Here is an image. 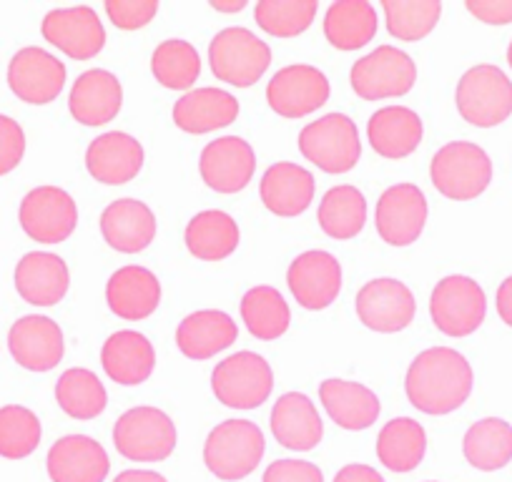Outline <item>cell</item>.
<instances>
[{"label": "cell", "instance_id": "cell-36", "mask_svg": "<svg viewBox=\"0 0 512 482\" xmlns=\"http://www.w3.org/2000/svg\"><path fill=\"white\" fill-rule=\"evenodd\" d=\"M467 462L482 472H495L512 460V425L500 417H485L462 440Z\"/></svg>", "mask_w": 512, "mask_h": 482}, {"label": "cell", "instance_id": "cell-51", "mask_svg": "<svg viewBox=\"0 0 512 482\" xmlns=\"http://www.w3.org/2000/svg\"><path fill=\"white\" fill-rule=\"evenodd\" d=\"M211 8H216L221 13H236L244 11L246 0H211Z\"/></svg>", "mask_w": 512, "mask_h": 482}, {"label": "cell", "instance_id": "cell-38", "mask_svg": "<svg viewBox=\"0 0 512 482\" xmlns=\"http://www.w3.org/2000/svg\"><path fill=\"white\" fill-rule=\"evenodd\" d=\"M56 400L61 410L73 420H93L106 410L108 392L91 370L73 367L58 377Z\"/></svg>", "mask_w": 512, "mask_h": 482}, {"label": "cell", "instance_id": "cell-13", "mask_svg": "<svg viewBox=\"0 0 512 482\" xmlns=\"http://www.w3.org/2000/svg\"><path fill=\"white\" fill-rule=\"evenodd\" d=\"M329 98V81L317 66L294 63L272 76L267 86V101L272 111L284 118H304L322 108Z\"/></svg>", "mask_w": 512, "mask_h": 482}, {"label": "cell", "instance_id": "cell-6", "mask_svg": "<svg viewBox=\"0 0 512 482\" xmlns=\"http://www.w3.org/2000/svg\"><path fill=\"white\" fill-rule=\"evenodd\" d=\"M209 63L219 81L246 88L267 73L272 63V48L249 28L229 26L211 38Z\"/></svg>", "mask_w": 512, "mask_h": 482}, {"label": "cell", "instance_id": "cell-11", "mask_svg": "<svg viewBox=\"0 0 512 482\" xmlns=\"http://www.w3.org/2000/svg\"><path fill=\"white\" fill-rule=\"evenodd\" d=\"M21 226L33 241L61 244L76 231L78 209L73 196L58 186H36L21 201Z\"/></svg>", "mask_w": 512, "mask_h": 482}, {"label": "cell", "instance_id": "cell-2", "mask_svg": "<svg viewBox=\"0 0 512 482\" xmlns=\"http://www.w3.org/2000/svg\"><path fill=\"white\" fill-rule=\"evenodd\" d=\"M267 442L256 422L226 420L209 432L204 442V462L219 480H244L262 462Z\"/></svg>", "mask_w": 512, "mask_h": 482}, {"label": "cell", "instance_id": "cell-49", "mask_svg": "<svg viewBox=\"0 0 512 482\" xmlns=\"http://www.w3.org/2000/svg\"><path fill=\"white\" fill-rule=\"evenodd\" d=\"M497 314L507 327H512V277H507L497 289Z\"/></svg>", "mask_w": 512, "mask_h": 482}, {"label": "cell", "instance_id": "cell-37", "mask_svg": "<svg viewBox=\"0 0 512 482\" xmlns=\"http://www.w3.org/2000/svg\"><path fill=\"white\" fill-rule=\"evenodd\" d=\"M367 221V201L352 184L334 186L319 204V226L332 239H352Z\"/></svg>", "mask_w": 512, "mask_h": 482}, {"label": "cell", "instance_id": "cell-46", "mask_svg": "<svg viewBox=\"0 0 512 482\" xmlns=\"http://www.w3.org/2000/svg\"><path fill=\"white\" fill-rule=\"evenodd\" d=\"M262 482H324V475L314 462L277 460L267 467Z\"/></svg>", "mask_w": 512, "mask_h": 482}, {"label": "cell", "instance_id": "cell-44", "mask_svg": "<svg viewBox=\"0 0 512 482\" xmlns=\"http://www.w3.org/2000/svg\"><path fill=\"white\" fill-rule=\"evenodd\" d=\"M106 13L121 31H136L154 21L159 0H106Z\"/></svg>", "mask_w": 512, "mask_h": 482}, {"label": "cell", "instance_id": "cell-22", "mask_svg": "<svg viewBox=\"0 0 512 482\" xmlns=\"http://www.w3.org/2000/svg\"><path fill=\"white\" fill-rule=\"evenodd\" d=\"M106 302L116 317L139 322L151 317L161 302V282L151 269L128 264L116 269L106 284Z\"/></svg>", "mask_w": 512, "mask_h": 482}, {"label": "cell", "instance_id": "cell-25", "mask_svg": "<svg viewBox=\"0 0 512 482\" xmlns=\"http://www.w3.org/2000/svg\"><path fill=\"white\" fill-rule=\"evenodd\" d=\"M101 365L113 382L136 387L151 377L156 367V349L141 332L121 329L103 342Z\"/></svg>", "mask_w": 512, "mask_h": 482}, {"label": "cell", "instance_id": "cell-15", "mask_svg": "<svg viewBox=\"0 0 512 482\" xmlns=\"http://www.w3.org/2000/svg\"><path fill=\"white\" fill-rule=\"evenodd\" d=\"M41 33L48 43L76 61H88L106 46V28L91 6L48 11L41 23Z\"/></svg>", "mask_w": 512, "mask_h": 482}, {"label": "cell", "instance_id": "cell-4", "mask_svg": "<svg viewBox=\"0 0 512 482\" xmlns=\"http://www.w3.org/2000/svg\"><path fill=\"white\" fill-rule=\"evenodd\" d=\"M430 176L442 196L470 201L490 186L492 161L482 146L470 141H452L432 156Z\"/></svg>", "mask_w": 512, "mask_h": 482}, {"label": "cell", "instance_id": "cell-30", "mask_svg": "<svg viewBox=\"0 0 512 482\" xmlns=\"http://www.w3.org/2000/svg\"><path fill=\"white\" fill-rule=\"evenodd\" d=\"M264 206L277 216H297L314 201V176L304 166L279 161L269 166L259 186Z\"/></svg>", "mask_w": 512, "mask_h": 482}, {"label": "cell", "instance_id": "cell-23", "mask_svg": "<svg viewBox=\"0 0 512 482\" xmlns=\"http://www.w3.org/2000/svg\"><path fill=\"white\" fill-rule=\"evenodd\" d=\"M123 103L121 81L106 68H91L81 73L71 88L68 108L83 126H103L116 118Z\"/></svg>", "mask_w": 512, "mask_h": 482}, {"label": "cell", "instance_id": "cell-18", "mask_svg": "<svg viewBox=\"0 0 512 482\" xmlns=\"http://www.w3.org/2000/svg\"><path fill=\"white\" fill-rule=\"evenodd\" d=\"M256 169V156L249 141L239 136H221L209 141L201 151L199 171L206 186L219 194H236L251 181Z\"/></svg>", "mask_w": 512, "mask_h": 482}, {"label": "cell", "instance_id": "cell-1", "mask_svg": "<svg viewBox=\"0 0 512 482\" xmlns=\"http://www.w3.org/2000/svg\"><path fill=\"white\" fill-rule=\"evenodd\" d=\"M405 392L425 415H450L472 392L470 362L452 347L425 349L407 370Z\"/></svg>", "mask_w": 512, "mask_h": 482}, {"label": "cell", "instance_id": "cell-39", "mask_svg": "<svg viewBox=\"0 0 512 482\" xmlns=\"http://www.w3.org/2000/svg\"><path fill=\"white\" fill-rule=\"evenodd\" d=\"M241 319L256 339L282 337L292 322L289 304L274 287H254L241 299Z\"/></svg>", "mask_w": 512, "mask_h": 482}, {"label": "cell", "instance_id": "cell-10", "mask_svg": "<svg viewBox=\"0 0 512 482\" xmlns=\"http://www.w3.org/2000/svg\"><path fill=\"white\" fill-rule=\"evenodd\" d=\"M487 299L480 284L462 274L437 282L430 297V314L435 327L447 337H467L485 322Z\"/></svg>", "mask_w": 512, "mask_h": 482}, {"label": "cell", "instance_id": "cell-42", "mask_svg": "<svg viewBox=\"0 0 512 482\" xmlns=\"http://www.w3.org/2000/svg\"><path fill=\"white\" fill-rule=\"evenodd\" d=\"M317 11L319 0H259L254 8V21L269 36L292 38L312 26Z\"/></svg>", "mask_w": 512, "mask_h": 482}, {"label": "cell", "instance_id": "cell-35", "mask_svg": "<svg viewBox=\"0 0 512 482\" xmlns=\"http://www.w3.org/2000/svg\"><path fill=\"white\" fill-rule=\"evenodd\" d=\"M427 452V432L412 417H395L379 430L377 457L387 470L412 472Z\"/></svg>", "mask_w": 512, "mask_h": 482}, {"label": "cell", "instance_id": "cell-3", "mask_svg": "<svg viewBox=\"0 0 512 482\" xmlns=\"http://www.w3.org/2000/svg\"><path fill=\"white\" fill-rule=\"evenodd\" d=\"M299 151L327 174H347L362 156L357 124L347 113H327L304 126L299 134Z\"/></svg>", "mask_w": 512, "mask_h": 482}, {"label": "cell", "instance_id": "cell-29", "mask_svg": "<svg viewBox=\"0 0 512 482\" xmlns=\"http://www.w3.org/2000/svg\"><path fill=\"white\" fill-rule=\"evenodd\" d=\"M422 118L407 106H384L372 113L367 136L372 149L384 159H405L422 144Z\"/></svg>", "mask_w": 512, "mask_h": 482}, {"label": "cell", "instance_id": "cell-14", "mask_svg": "<svg viewBox=\"0 0 512 482\" xmlns=\"http://www.w3.org/2000/svg\"><path fill=\"white\" fill-rule=\"evenodd\" d=\"M427 221V199L420 186L395 184L384 191L374 209L377 234L392 247H410Z\"/></svg>", "mask_w": 512, "mask_h": 482}, {"label": "cell", "instance_id": "cell-17", "mask_svg": "<svg viewBox=\"0 0 512 482\" xmlns=\"http://www.w3.org/2000/svg\"><path fill=\"white\" fill-rule=\"evenodd\" d=\"M287 284L292 289L294 299L302 304L304 309H327L334 299L339 297L342 289V264L337 257L322 249H312L304 252L289 264Z\"/></svg>", "mask_w": 512, "mask_h": 482}, {"label": "cell", "instance_id": "cell-16", "mask_svg": "<svg viewBox=\"0 0 512 482\" xmlns=\"http://www.w3.org/2000/svg\"><path fill=\"white\" fill-rule=\"evenodd\" d=\"M8 86L26 103H51L66 86V66L46 48L26 46L11 58Z\"/></svg>", "mask_w": 512, "mask_h": 482}, {"label": "cell", "instance_id": "cell-31", "mask_svg": "<svg viewBox=\"0 0 512 482\" xmlns=\"http://www.w3.org/2000/svg\"><path fill=\"white\" fill-rule=\"evenodd\" d=\"M239 337L236 322L221 309H199L176 329V344L189 359H209L224 352Z\"/></svg>", "mask_w": 512, "mask_h": 482}, {"label": "cell", "instance_id": "cell-27", "mask_svg": "<svg viewBox=\"0 0 512 482\" xmlns=\"http://www.w3.org/2000/svg\"><path fill=\"white\" fill-rule=\"evenodd\" d=\"M272 432L287 450L307 452L322 442L324 422L317 407L302 392H287L274 402Z\"/></svg>", "mask_w": 512, "mask_h": 482}, {"label": "cell", "instance_id": "cell-47", "mask_svg": "<svg viewBox=\"0 0 512 482\" xmlns=\"http://www.w3.org/2000/svg\"><path fill=\"white\" fill-rule=\"evenodd\" d=\"M467 11L482 23L505 26L512 23V0H467Z\"/></svg>", "mask_w": 512, "mask_h": 482}, {"label": "cell", "instance_id": "cell-45", "mask_svg": "<svg viewBox=\"0 0 512 482\" xmlns=\"http://www.w3.org/2000/svg\"><path fill=\"white\" fill-rule=\"evenodd\" d=\"M26 154V134L21 124L0 113V176L16 169Z\"/></svg>", "mask_w": 512, "mask_h": 482}, {"label": "cell", "instance_id": "cell-26", "mask_svg": "<svg viewBox=\"0 0 512 482\" xmlns=\"http://www.w3.org/2000/svg\"><path fill=\"white\" fill-rule=\"evenodd\" d=\"M239 116V101L224 88L204 86L184 93L174 106V121L186 134H211L234 124Z\"/></svg>", "mask_w": 512, "mask_h": 482}, {"label": "cell", "instance_id": "cell-5", "mask_svg": "<svg viewBox=\"0 0 512 482\" xmlns=\"http://www.w3.org/2000/svg\"><path fill=\"white\" fill-rule=\"evenodd\" d=\"M176 425L159 407H131L113 427V445L126 460L161 462L176 450Z\"/></svg>", "mask_w": 512, "mask_h": 482}, {"label": "cell", "instance_id": "cell-32", "mask_svg": "<svg viewBox=\"0 0 512 482\" xmlns=\"http://www.w3.org/2000/svg\"><path fill=\"white\" fill-rule=\"evenodd\" d=\"M319 397L327 415L344 430H367L377 422L379 397L369 387L347 380H324Z\"/></svg>", "mask_w": 512, "mask_h": 482}, {"label": "cell", "instance_id": "cell-52", "mask_svg": "<svg viewBox=\"0 0 512 482\" xmlns=\"http://www.w3.org/2000/svg\"><path fill=\"white\" fill-rule=\"evenodd\" d=\"M507 63H510V68H512V41H510V48H507Z\"/></svg>", "mask_w": 512, "mask_h": 482}, {"label": "cell", "instance_id": "cell-28", "mask_svg": "<svg viewBox=\"0 0 512 482\" xmlns=\"http://www.w3.org/2000/svg\"><path fill=\"white\" fill-rule=\"evenodd\" d=\"M68 287H71V272L56 254L31 252L18 262L16 289L28 304L53 307L66 297Z\"/></svg>", "mask_w": 512, "mask_h": 482}, {"label": "cell", "instance_id": "cell-7", "mask_svg": "<svg viewBox=\"0 0 512 482\" xmlns=\"http://www.w3.org/2000/svg\"><path fill=\"white\" fill-rule=\"evenodd\" d=\"M457 111L467 124L490 129L512 113V81L492 63L472 66L455 91Z\"/></svg>", "mask_w": 512, "mask_h": 482}, {"label": "cell", "instance_id": "cell-12", "mask_svg": "<svg viewBox=\"0 0 512 482\" xmlns=\"http://www.w3.org/2000/svg\"><path fill=\"white\" fill-rule=\"evenodd\" d=\"M357 314L364 327L382 334H395L415 319V294L400 279H372L357 292Z\"/></svg>", "mask_w": 512, "mask_h": 482}, {"label": "cell", "instance_id": "cell-19", "mask_svg": "<svg viewBox=\"0 0 512 482\" xmlns=\"http://www.w3.org/2000/svg\"><path fill=\"white\" fill-rule=\"evenodd\" d=\"M8 349L18 365L31 372H48L58 365L66 352L63 332L53 319L43 314L21 317L8 332Z\"/></svg>", "mask_w": 512, "mask_h": 482}, {"label": "cell", "instance_id": "cell-8", "mask_svg": "<svg viewBox=\"0 0 512 482\" xmlns=\"http://www.w3.org/2000/svg\"><path fill=\"white\" fill-rule=\"evenodd\" d=\"M274 372L262 354L236 352L211 372V390L231 410H256L269 400Z\"/></svg>", "mask_w": 512, "mask_h": 482}, {"label": "cell", "instance_id": "cell-9", "mask_svg": "<svg viewBox=\"0 0 512 482\" xmlns=\"http://www.w3.org/2000/svg\"><path fill=\"white\" fill-rule=\"evenodd\" d=\"M349 81H352L354 93L364 101L397 98L412 91L417 81V66L400 48L377 46L354 63Z\"/></svg>", "mask_w": 512, "mask_h": 482}, {"label": "cell", "instance_id": "cell-41", "mask_svg": "<svg viewBox=\"0 0 512 482\" xmlns=\"http://www.w3.org/2000/svg\"><path fill=\"white\" fill-rule=\"evenodd\" d=\"M387 31L400 41H422L437 26L442 13L440 0H382Z\"/></svg>", "mask_w": 512, "mask_h": 482}, {"label": "cell", "instance_id": "cell-21", "mask_svg": "<svg viewBox=\"0 0 512 482\" xmlns=\"http://www.w3.org/2000/svg\"><path fill=\"white\" fill-rule=\"evenodd\" d=\"M144 166V146L123 131H108L91 141L86 151V169L101 184H128Z\"/></svg>", "mask_w": 512, "mask_h": 482}, {"label": "cell", "instance_id": "cell-48", "mask_svg": "<svg viewBox=\"0 0 512 482\" xmlns=\"http://www.w3.org/2000/svg\"><path fill=\"white\" fill-rule=\"evenodd\" d=\"M334 482H384V477L369 465H347L334 475Z\"/></svg>", "mask_w": 512, "mask_h": 482}, {"label": "cell", "instance_id": "cell-50", "mask_svg": "<svg viewBox=\"0 0 512 482\" xmlns=\"http://www.w3.org/2000/svg\"><path fill=\"white\" fill-rule=\"evenodd\" d=\"M113 482H166V477L154 470H126Z\"/></svg>", "mask_w": 512, "mask_h": 482}, {"label": "cell", "instance_id": "cell-40", "mask_svg": "<svg viewBox=\"0 0 512 482\" xmlns=\"http://www.w3.org/2000/svg\"><path fill=\"white\" fill-rule=\"evenodd\" d=\"M151 71L164 88L186 91L194 86L201 73L199 51L184 38H169L156 46L154 56H151Z\"/></svg>", "mask_w": 512, "mask_h": 482}, {"label": "cell", "instance_id": "cell-43", "mask_svg": "<svg viewBox=\"0 0 512 482\" xmlns=\"http://www.w3.org/2000/svg\"><path fill=\"white\" fill-rule=\"evenodd\" d=\"M41 445V420L21 405L0 407V457L23 460Z\"/></svg>", "mask_w": 512, "mask_h": 482}, {"label": "cell", "instance_id": "cell-34", "mask_svg": "<svg viewBox=\"0 0 512 482\" xmlns=\"http://www.w3.org/2000/svg\"><path fill=\"white\" fill-rule=\"evenodd\" d=\"M377 8L369 0H337L324 16V36L339 51H357L377 33Z\"/></svg>", "mask_w": 512, "mask_h": 482}, {"label": "cell", "instance_id": "cell-24", "mask_svg": "<svg viewBox=\"0 0 512 482\" xmlns=\"http://www.w3.org/2000/svg\"><path fill=\"white\" fill-rule=\"evenodd\" d=\"M101 234L121 254H139L156 236V216L144 201L118 199L101 214Z\"/></svg>", "mask_w": 512, "mask_h": 482}, {"label": "cell", "instance_id": "cell-20", "mask_svg": "<svg viewBox=\"0 0 512 482\" xmlns=\"http://www.w3.org/2000/svg\"><path fill=\"white\" fill-rule=\"evenodd\" d=\"M48 475L53 482H103L111 470L101 442L88 435H66L48 450Z\"/></svg>", "mask_w": 512, "mask_h": 482}, {"label": "cell", "instance_id": "cell-33", "mask_svg": "<svg viewBox=\"0 0 512 482\" xmlns=\"http://www.w3.org/2000/svg\"><path fill=\"white\" fill-rule=\"evenodd\" d=\"M184 241L186 249L201 262H221L239 247V226L226 211L206 209L186 224Z\"/></svg>", "mask_w": 512, "mask_h": 482}]
</instances>
